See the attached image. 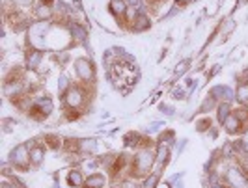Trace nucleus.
Instances as JSON below:
<instances>
[{"instance_id": "nucleus-1", "label": "nucleus", "mask_w": 248, "mask_h": 188, "mask_svg": "<svg viewBox=\"0 0 248 188\" xmlns=\"http://www.w3.org/2000/svg\"><path fill=\"white\" fill-rule=\"evenodd\" d=\"M157 166V155H155V147L151 145V142H144L133 157V177L135 179H144L153 172V168Z\"/></svg>"}, {"instance_id": "nucleus-2", "label": "nucleus", "mask_w": 248, "mask_h": 188, "mask_svg": "<svg viewBox=\"0 0 248 188\" xmlns=\"http://www.w3.org/2000/svg\"><path fill=\"white\" fill-rule=\"evenodd\" d=\"M75 76L78 78V82L82 86H93L97 80V73H95V63L92 62V58L88 56H80L73 62Z\"/></svg>"}, {"instance_id": "nucleus-3", "label": "nucleus", "mask_w": 248, "mask_h": 188, "mask_svg": "<svg viewBox=\"0 0 248 188\" xmlns=\"http://www.w3.org/2000/svg\"><path fill=\"white\" fill-rule=\"evenodd\" d=\"M62 101H63V106L67 110H77L78 112L80 108H84V104L88 102V86L73 84L62 95Z\"/></svg>"}, {"instance_id": "nucleus-4", "label": "nucleus", "mask_w": 248, "mask_h": 188, "mask_svg": "<svg viewBox=\"0 0 248 188\" xmlns=\"http://www.w3.org/2000/svg\"><path fill=\"white\" fill-rule=\"evenodd\" d=\"M222 181L228 188H248V174L237 162L224 168Z\"/></svg>"}, {"instance_id": "nucleus-5", "label": "nucleus", "mask_w": 248, "mask_h": 188, "mask_svg": "<svg viewBox=\"0 0 248 188\" xmlns=\"http://www.w3.org/2000/svg\"><path fill=\"white\" fill-rule=\"evenodd\" d=\"M8 162L12 168L19 170V172H28V168L32 166L30 164V144L28 142L17 144L8 155Z\"/></svg>"}, {"instance_id": "nucleus-6", "label": "nucleus", "mask_w": 248, "mask_h": 188, "mask_svg": "<svg viewBox=\"0 0 248 188\" xmlns=\"http://www.w3.org/2000/svg\"><path fill=\"white\" fill-rule=\"evenodd\" d=\"M54 112V101L50 99L49 95H37L34 97V102H32V108H30V116L34 119H47L50 114Z\"/></svg>"}, {"instance_id": "nucleus-7", "label": "nucleus", "mask_w": 248, "mask_h": 188, "mask_svg": "<svg viewBox=\"0 0 248 188\" xmlns=\"http://www.w3.org/2000/svg\"><path fill=\"white\" fill-rule=\"evenodd\" d=\"M4 95L8 97V99H19V97H23V95H28V88H26L25 84V78H6V82H4Z\"/></svg>"}, {"instance_id": "nucleus-8", "label": "nucleus", "mask_w": 248, "mask_h": 188, "mask_svg": "<svg viewBox=\"0 0 248 188\" xmlns=\"http://www.w3.org/2000/svg\"><path fill=\"white\" fill-rule=\"evenodd\" d=\"M131 32H137V34H142L151 28V19H149V13L148 10H138L135 12L133 19L129 21V26H127Z\"/></svg>"}, {"instance_id": "nucleus-9", "label": "nucleus", "mask_w": 248, "mask_h": 188, "mask_svg": "<svg viewBox=\"0 0 248 188\" xmlns=\"http://www.w3.org/2000/svg\"><path fill=\"white\" fill-rule=\"evenodd\" d=\"M108 12L112 13V17L122 23L124 26L129 25V4L127 0H110L108 2Z\"/></svg>"}, {"instance_id": "nucleus-10", "label": "nucleus", "mask_w": 248, "mask_h": 188, "mask_svg": "<svg viewBox=\"0 0 248 188\" xmlns=\"http://www.w3.org/2000/svg\"><path fill=\"white\" fill-rule=\"evenodd\" d=\"M65 26H67V32H69L73 43L88 45V28L80 21H67Z\"/></svg>"}, {"instance_id": "nucleus-11", "label": "nucleus", "mask_w": 248, "mask_h": 188, "mask_svg": "<svg viewBox=\"0 0 248 188\" xmlns=\"http://www.w3.org/2000/svg\"><path fill=\"white\" fill-rule=\"evenodd\" d=\"M34 17L37 21H43V23H49L52 17H56L52 0H39L34 6Z\"/></svg>"}, {"instance_id": "nucleus-12", "label": "nucleus", "mask_w": 248, "mask_h": 188, "mask_svg": "<svg viewBox=\"0 0 248 188\" xmlns=\"http://www.w3.org/2000/svg\"><path fill=\"white\" fill-rule=\"evenodd\" d=\"M207 93L213 95L218 102H232L233 104V101H235V89L226 86V84H215Z\"/></svg>"}, {"instance_id": "nucleus-13", "label": "nucleus", "mask_w": 248, "mask_h": 188, "mask_svg": "<svg viewBox=\"0 0 248 188\" xmlns=\"http://www.w3.org/2000/svg\"><path fill=\"white\" fill-rule=\"evenodd\" d=\"M45 58V50L43 49H28L25 54V67L28 71H36Z\"/></svg>"}, {"instance_id": "nucleus-14", "label": "nucleus", "mask_w": 248, "mask_h": 188, "mask_svg": "<svg viewBox=\"0 0 248 188\" xmlns=\"http://www.w3.org/2000/svg\"><path fill=\"white\" fill-rule=\"evenodd\" d=\"M245 123L239 119V116H237L235 112H232V116L226 119L222 123V129H224V132L228 134V136H237V134H241L243 130H245Z\"/></svg>"}, {"instance_id": "nucleus-15", "label": "nucleus", "mask_w": 248, "mask_h": 188, "mask_svg": "<svg viewBox=\"0 0 248 188\" xmlns=\"http://www.w3.org/2000/svg\"><path fill=\"white\" fill-rule=\"evenodd\" d=\"M95 151H97V138H80L75 142V153L82 157L95 155Z\"/></svg>"}, {"instance_id": "nucleus-16", "label": "nucleus", "mask_w": 248, "mask_h": 188, "mask_svg": "<svg viewBox=\"0 0 248 188\" xmlns=\"http://www.w3.org/2000/svg\"><path fill=\"white\" fill-rule=\"evenodd\" d=\"M45 155H47V149H45V145H41V144H30V164L34 166V168H39L41 164L45 162Z\"/></svg>"}, {"instance_id": "nucleus-17", "label": "nucleus", "mask_w": 248, "mask_h": 188, "mask_svg": "<svg viewBox=\"0 0 248 188\" xmlns=\"http://www.w3.org/2000/svg\"><path fill=\"white\" fill-rule=\"evenodd\" d=\"M155 155H157V170H164V166L170 162L172 147L164 144H155Z\"/></svg>"}, {"instance_id": "nucleus-18", "label": "nucleus", "mask_w": 248, "mask_h": 188, "mask_svg": "<svg viewBox=\"0 0 248 188\" xmlns=\"http://www.w3.org/2000/svg\"><path fill=\"white\" fill-rule=\"evenodd\" d=\"M65 181H67L69 188H84L86 177H84V174H82V170H78V168H73V170H69V172H67V177H65Z\"/></svg>"}, {"instance_id": "nucleus-19", "label": "nucleus", "mask_w": 248, "mask_h": 188, "mask_svg": "<svg viewBox=\"0 0 248 188\" xmlns=\"http://www.w3.org/2000/svg\"><path fill=\"white\" fill-rule=\"evenodd\" d=\"M108 183V177L105 174H99V172H93L86 177V183H84V188H105Z\"/></svg>"}, {"instance_id": "nucleus-20", "label": "nucleus", "mask_w": 248, "mask_h": 188, "mask_svg": "<svg viewBox=\"0 0 248 188\" xmlns=\"http://www.w3.org/2000/svg\"><path fill=\"white\" fill-rule=\"evenodd\" d=\"M232 112H233L232 102H218V106H217V110H215V114H217V123L222 127L224 121L232 116Z\"/></svg>"}, {"instance_id": "nucleus-21", "label": "nucleus", "mask_w": 248, "mask_h": 188, "mask_svg": "<svg viewBox=\"0 0 248 188\" xmlns=\"http://www.w3.org/2000/svg\"><path fill=\"white\" fill-rule=\"evenodd\" d=\"M235 102L239 104V106H245V108H248V84H247V82H237Z\"/></svg>"}, {"instance_id": "nucleus-22", "label": "nucleus", "mask_w": 248, "mask_h": 188, "mask_svg": "<svg viewBox=\"0 0 248 188\" xmlns=\"http://www.w3.org/2000/svg\"><path fill=\"white\" fill-rule=\"evenodd\" d=\"M161 172L162 170H153L149 175H146L140 183V188H157L161 183Z\"/></svg>"}, {"instance_id": "nucleus-23", "label": "nucleus", "mask_w": 248, "mask_h": 188, "mask_svg": "<svg viewBox=\"0 0 248 188\" xmlns=\"http://www.w3.org/2000/svg\"><path fill=\"white\" fill-rule=\"evenodd\" d=\"M217 106H218V101L215 99L213 95H205V99L202 101V104H200L198 112L200 114H209V112H215L217 110Z\"/></svg>"}, {"instance_id": "nucleus-24", "label": "nucleus", "mask_w": 248, "mask_h": 188, "mask_svg": "<svg viewBox=\"0 0 248 188\" xmlns=\"http://www.w3.org/2000/svg\"><path fill=\"white\" fill-rule=\"evenodd\" d=\"M155 144H164V145H168V147H174L175 145V132L172 129H164V132L159 134V138Z\"/></svg>"}, {"instance_id": "nucleus-25", "label": "nucleus", "mask_w": 248, "mask_h": 188, "mask_svg": "<svg viewBox=\"0 0 248 188\" xmlns=\"http://www.w3.org/2000/svg\"><path fill=\"white\" fill-rule=\"evenodd\" d=\"M190 69V60L188 58H185V60H181V62L175 65V69H174V80H177L179 76H183Z\"/></svg>"}, {"instance_id": "nucleus-26", "label": "nucleus", "mask_w": 248, "mask_h": 188, "mask_svg": "<svg viewBox=\"0 0 248 188\" xmlns=\"http://www.w3.org/2000/svg\"><path fill=\"white\" fill-rule=\"evenodd\" d=\"M235 19L233 17H228V19H224L222 25H220V34L222 36H230L233 30H235Z\"/></svg>"}, {"instance_id": "nucleus-27", "label": "nucleus", "mask_w": 248, "mask_h": 188, "mask_svg": "<svg viewBox=\"0 0 248 188\" xmlns=\"http://www.w3.org/2000/svg\"><path fill=\"white\" fill-rule=\"evenodd\" d=\"M71 86H73V80H69V76L65 75V73H62V75L58 76V93L60 95H63Z\"/></svg>"}, {"instance_id": "nucleus-28", "label": "nucleus", "mask_w": 248, "mask_h": 188, "mask_svg": "<svg viewBox=\"0 0 248 188\" xmlns=\"http://www.w3.org/2000/svg\"><path fill=\"white\" fill-rule=\"evenodd\" d=\"M213 127V119L209 116H205V117H202L196 121V130H198L200 134H203V132H209V129Z\"/></svg>"}, {"instance_id": "nucleus-29", "label": "nucleus", "mask_w": 248, "mask_h": 188, "mask_svg": "<svg viewBox=\"0 0 248 188\" xmlns=\"http://www.w3.org/2000/svg\"><path fill=\"white\" fill-rule=\"evenodd\" d=\"M159 112H161L162 116H166V117H174V116H175V108L172 106V104L161 102V104H159Z\"/></svg>"}, {"instance_id": "nucleus-30", "label": "nucleus", "mask_w": 248, "mask_h": 188, "mask_svg": "<svg viewBox=\"0 0 248 188\" xmlns=\"http://www.w3.org/2000/svg\"><path fill=\"white\" fill-rule=\"evenodd\" d=\"M164 125H166L164 121H153V123L146 129V134H155V132L162 130V129H164Z\"/></svg>"}, {"instance_id": "nucleus-31", "label": "nucleus", "mask_w": 248, "mask_h": 188, "mask_svg": "<svg viewBox=\"0 0 248 188\" xmlns=\"http://www.w3.org/2000/svg\"><path fill=\"white\" fill-rule=\"evenodd\" d=\"M239 142H241V147H243V153H248V125L245 127V130L239 134Z\"/></svg>"}, {"instance_id": "nucleus-32", "label": "nucleus", "mask_w": 248, "mask_h": 188, "mask_svg": "<svg viewBox=\"0 0 248 188\" xmlns=\"http://www.w3.org/2000/svg\"><path fill=\"white\" fill-rule=\"evenodd\" d=\"M186 95H188V89H183V88H175L174 91H172V97H174L175 101H185Z\"/></svg>"}, {"instance_id": "nucleus-33", "label": "nucleus", "mask_w": 248, "mask_h": 188, "mask_svg": "<svg viewBox=\"0 0 248 188\" xmlns=\"http://www.w3.org/2000/svg\"><path fill=\"white\" fill-rule=\"evenodd\" d=\"M2 123H4V130H6V132L13 130V129H15V125H17V121H15V119H12V117H6Z\"/></svg>"}, {"instance_id": "nucleus-34", "label": "nucleus", "mask_w": 248, "mask_h": 188, "mask_svg": "<svg viewBox=\"0 0 248 188\" xmlns=\"http://www.w3.org/2000/svg\"><path fill=\"white\" fill-rule=\"evenodd\" d=\"M237 82H247L248 84V67H245V69L237 75Z\"/></svg>"}, {"instance_id": "nucleus-35", "label": "nucleus", "mask_w": 248, "mask_h": 188, "mask_svg": "<svg viewBox=\"0 0 248 188\" xmlns=\"http://www.w3.org/2000/svg\"><path fill=\"white\" fill-rule=\"evenodd\" d=\"M207 136H209L211 140H217V136H218V127L213 125L211 129H209V132H207Z\"/></svg>"}, {"instance_id": "nucleus-36", "label": "nucleus", "mask_w": 248, "mask_h": 188, "mask_svg": "<svg viewBox=\"0 0 248 188\" xmlns=\"http://www.w3.org/2000/svg\"><path fill=\"white\" fill-rule=\"evenodd\" d=\"M220 69H222V65H220V63H217V65H213V69H211V71H207V76H209V78H213V76L217 75V73H218Z\"/></svg>"}, {"instance_id": "nucleus-37", "label": "nucleus", "mask_w": 248, "mask_h": 188, "mask_svg": "<svg viewBox=\"0 0 248 188\" xmlns=\"http://www.w3.org/2000/svg\"><path fill=\"white\" fill-rule=\"evenodd\" d=\"M186 142L188 140H181V144H175V149H177V153H183V149H185V145H186Z\"/></svg>"}, {"instance_id": "nucleus-38", "label": "nucleus", "mask_w": 248, "mask_h": 188, "mask_svg": "<svg viewBox=\"0 0 248 188\" xmlns=\"http://www.w3.org/2000/svg\"><path fill=\"white\" fill-rule=\"evenodd\" d=\"M207 188H228V187H226V183H224V181H218V183H213V185H209Z\"/></svg>"}, {"instance_id": "nucleus-39", "label": "nucleus", "mask_w": 248, "mask_h": 188, "mask_svg": "<svg viewBox=\"0 0 248 188\" xmlns=\"http://www.w3.org/2000/svg\"><path fill=\"white\" fill-rule=\"evenodd\" d=\"M157 188H172V183H170V181H166V183H159V187Z\"/></svg>"}, {"instance_id": "nucleus-40", "label": "nucleus", "mask_w": 248, "mask_h": 188, "mask_svg": "<svg viewBox=\"0 0 248 188\" xmlns=\"http://www.w3.org/2000/svg\"><path fill=\"white\" fill-rule=\"evenodd\" d=\"M175 188H183V183H181V181H179V183H177V185H175Z\"/></svg>"}, {"instance_id": "nucleus-41", "label": "nucleus", "mask_w": 248, "mask_h": 188, "mask_svg": "<svg viewBox=\"0 0 248 188\" xmlns=\"http://www.w3.org/2000/svg\"><path fill=\"white\" fill-rule=\"evenodd\" d=\"M138 188H140V187H138Z\"/></svg>"}]
</instances>
